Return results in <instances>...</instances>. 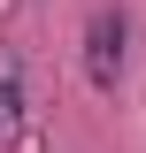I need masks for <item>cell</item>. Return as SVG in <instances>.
Returning <instances> with one entry per match:
<instances>
[{
	"mask_svg": "<svg viewBox=\"0 0 146 153\" xmlns=\"http://www.w3.org/2000/svg\"><path fill=\"white\" fill-rule=\"evenodd\" d=\"M131 61V16L123 8H92L85 16V84L92 92H115Z\"/></svg>",
	"mask_w": 146,
	"mask_h": 153,
	"instance_id": "1",
	"label": "cell"
},
{
	"mask_svg": "<svg viewBox=\"0 0 146 153\" xmlns=\"http://www.w3.org/2000/svg\"><path fill=\"white\" fill-rule=\"evenodd\" d=\"M23 107H31V92H23V54H8V46H0V146L16 138Z\"/></svg>",
	"mask_w": 146,
	"mask_h": 153,
	"instance_id": "2",
	"label": "cell"
}]
</instances>
